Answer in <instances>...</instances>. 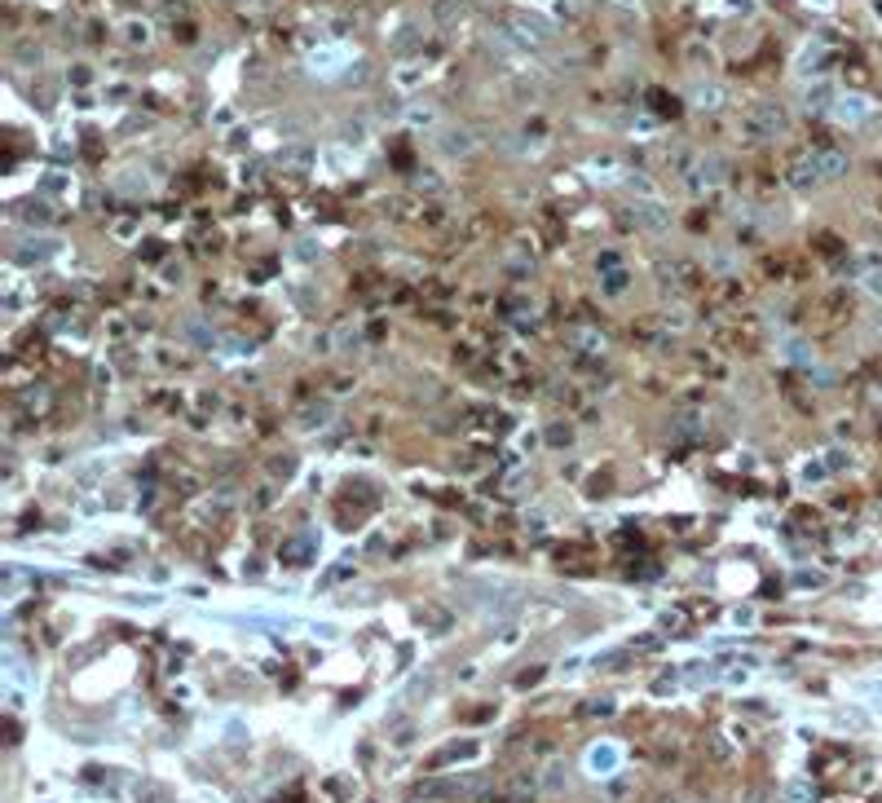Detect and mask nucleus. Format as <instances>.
Here are the masks:
<instances>
[{"label": "nucleus", "instance_id": "obj_1", "mask_svg": "<svg viewBox=\"0 0 882 803\" xmlns=\"http://www.w3.org/2000/svg\"><path fill=\"white\" fill-rule=\"evenodd\" d=\"M724 177H728V163L719 155H706V159L693 163V172H684V186H688L693 199H706V194H714L724 186Z\"/></svg>", "mask_w": 882, "mask_h": 803}, {"label": "nucleus", "instance_id": "obj_2", "mask_svg": "<svg viewBox=\"0 0 882 803\" xmlns=\"http://www.w3.org/2000/svg\"><path fill=\"white\" fill-rule=\"evenodd\" d=\"M776 133H786V110H781L776 102H759L750 110V120H745V137H755V141H768Z\"/></svg>", "mask_w": 882, "mask_h": 803}, {"label": "nucleus", "instance_id": "obj_3", "mask_svg": "<svg viewBox=\"0 0 882 803\" xmlns=\"http://www.w3.org/2000/svg\"><path fill=\"white\" fill-rule=\"evenodd\" d=\"M786 182H790V190H821V186H825V177H821V168H817V155L807 151V155L790 159Z\"/></svg>", "mask_w": 882, "mask_h": 803}, {"label": "nucleus", "instance_id": "obj_4", "mask_svg": "<svg viewBox=\"0 0 882 803\" xmlns=\"http://www.w3.org/2000/svg\"><path fill=\"white\" fill-rule=\"evenodd\" d=\"M829 115H834L838 124H864L874 115V102L864 93H838V102H834V110H829Z\"/></svg>", "mask_w": 882, "mask_h": 803}, {"label": "nucleus", "instance_id": "obj_5", "mask_svg": "<svg viewBox=\"0 0 882 803\" xmlns=\"http://www.w3.org/2000/svg\"><path fill=\"white\" fill-rule=\"evenodd\" d=\"M636 225H644V229H667L671 225V212H667V203H657V199H636L631 203V212H626Z\"/></svg>", "mask_w": 882, "mask_h": 803}, {"label": "nucleus", "instance_id": "obj_6", "mask_svg": "<svg viewBox=\"0 0 882 803\" xmlns=\"http://www.w3.org/2000/svg\"><path fill=\"white\" fill-rule=\"evenodd\" d=\"M437 151L441 155H472L477 151V137L468 128H441L437 133Z\"/></svg>", "mask_w": 882, "mask_h": 803}, {"label": "nucleus", "instance_id": "obj_7", "mask_svg": "<svg viewBox=\"0 0 882 803\" xmlns=\"http://www.w3.org/2000/svg\"><path fill=\"white\" fill-rule=\"evenodd\" d=\"M803 102H807V110H834L838 93H834V84H829V80H812L807 93H803Z\"/></svg>", "mask_w": 882, "mask_h": 803}, {"label": "nucleus", "instance_id": "obj_8", "mask_svg": "<svg viewBox=\"0 0 882 803\" xmlns=\"http://www.w3.org/2000/svg\"><path fill=\"white\" fill-rule=\"evenodd\" d=\"M812 155H817V168H821L825 182H838V177L847 172V155L834 151V146H825V151H812Z\"/></svg>", "mask_w": 882, "mask_h": 803}, {"label": "nucleus", "instance_id": "obj_9", "mask_svg": "<svg viewBox=\"0 0 882 803\" xmlns=\"http://www.w3.org/2000/svg\"><path fill=\"white\" fill-rule=\"evenodd\" d=\"M512 23H517V27H521V31H525V36L534 40V44L552 40V23H547V18H538V13H512Z\"/></svg>", "mask_w": 882, "mask_h": 803}, {"label": "nucleus", "instance_id": "obj_10", "mask_svg": "<svg viewBox=\"0 0 882 803\" xmlns=\"http://www.w3.org/2000/svg\"><path fill=\"white\" fill-rule=\"evenodd\" d=\"M825 62H829V49H825V44H803V53H798V62H794V67L807 75V71H821Z\"/></svg>", "mask_w": 882, "mask_h": 803}, {"label": "nucleus", "instance_id": "obj_11", "mask_svg": "<svg viewBox=\"0 0 882 803\" xmlns=\"http://www.w3.org/2000/svg\"><path fill=\"white\" fill-rule=\"evenodd\" d=\"M124 40L132 49H146V44H151V27H146L141 18H132V23H124Z\"/></svg>", "mask_w": 882, "mask_h": 803}, {"label": "nucleus", "instance_id": "obj_12", "mask_svg": "<svg viewBox=\"0 0 882 803\" xmlns=\"http://www.w3.org/2000/svg\"><path fill=\"white\" fill-rule=\"evenodd\" d=\"M714 102H719V89L706 84V80H697L693 84V106H714Z\"/></svg>", "mask_w": 882, "mask_h": 803}, {"label": "nucleus", "instance_id": "obj_13", "mask_svg": "<svg viewBox=\"0 0 882 803\" xmlns=\"http://www.w3.org/2000/svg\"><path fill=\"white\" fill-rule=\"evenodd\" d=\"M327 415H331V406H327V402H318V406H309V411L301 415V424H305V429H313V424H322Z\"/></svg>", "mask_w": 882, "mask_h": 803}, {"label": "nucleus", "instance_id": "obj_14", "mask_svg": "<svg viewBox=\"0 0 882 803\" xmlns=\"http://www.w3.org/2000/svg\"><path fill=\"white\" fill-rule=\"evenodd\" d=\"M829 464H821V459H812V464H803V481H825L829 472H825Z\"/></svg>", "mask_w": 882, "mask_h": 803}, {"label": "nucleus", "instance_id": "obj_15", "mask_svg": "<svg viewBox=\"0 0 882 803\" xmlns=\"http://www.w3.org/2000/svg\"><path fill=\"white\" fill-rule=\"evenodd\" d=\"M406 124H415V128H420V124H432V110H428V106H410V110H406Z\"/></svg>", "mask_w": 882, "mask_h": 803}, {"label": "nucleus", "instance_id": "obj_16", "mask_svg": "<svg viewBox=\"0 0 882 803\" xmlns=\"http://www.w3.org/2000/svg\"><path fill=\"white\" fill-rule=\"evenodd\" d=\"M547 446H569V429L552 424V429H547Z\"/></svg>", "mask_w": 882, "mask_h": 803}, {"label": "nucleus", "instance_id": "obj_17", "mask_svg": "<svg viewBox=\"0 0 882 803\" xmlns=\"http://www.w3.org/2000/svg\"><path fill=\"white\" fill-rule=\"evenodd\" d=\"M287 163H291V168H309V151H305V146H296V151L287 155Z\"/></svg>", "mask_w": 882, "mask_h": 803}, {"label": "nucleus", "instance_id": "obj_18", "mask_svg": "<svg viewBox=\"0 0 882 803\" xmlns=\"http://www.w3.org/2000/svg\"><path fill=\"white\" fill-rule=\"evenodd\" d=\"M296 256H301V260L318 256V243H313V239H301V243H296Z\"/></svg>", "mask_w": 882, "mask_h": 803}, {"label": "nucleus", "instance_id": "obj_19", "mask_svg": "<svg viewBox=\"0 0 882 803\" xmlns=\"http://www.w3.org/2000/svg\"><path fill=\"white\" fill-rule=\"evenodd\" d=\"M618 260H622L618 252H600V256H596V265H600V270L609 274V270H618Z\"/></svg>", "mask_w": 882, "mask_h": 803}, {"label": "nucleus", "instance_id": "obj_20", "mask_svg": "<svg viewBox=\"0 0 882 803\" xmlns=\"http://www.w3.org/2000/svg\"><path fill=\"white\" fill-rule=\"evenodd\" d=\"M27 217L31 221H49V208L44 203H27Z\"/></svg>", "mask_w": 882, "mask_h": 803}, {"label": "nucleus", "instance_id": "obj_21", "mask_svg": "<svg viewBox=\"0 0 882 803\" xmlns=\"http://www.w3.org/2000/svg\"><path fill=\"white\" fill-rule=\"evenodd\" d=\"M71 80H75L80 89H84V84H89V67H71Z\"/></svg>", "mask_w": 882, "mask_h": 803}, {"label": "nucleus", "instance_id": "obj_22", "mask_svg": "<svg viewBox=\"0 0 882 803\" xmlns=\"http://www.w3.org/2000/svg\"><path fill=\"white\" fill-rule=\"evenodd\" d=\"M714 270L728 274V270H732V256H728V252H714Z\"/></svg>", "mask_w": 882, "mask_h": 803}, {"label": "nucleus", "instance_id": "obj_23", "mask_svg": "<svg viewBox=\"0 0 882 803\" xmlns=\"http://www.w3.org/2000/svg\"><path fill=\"white\" fill-rule=\"evenodd\" d=\"M538 676H543V666H534V671H525V676H521V688H529V684H534Z\"/></svg>", "mask_w": 882, "mask_h": 803}, {"label": "nucleus", "instance_id": "obj_24", "mask_svg": "<svg viewBox=\"0 0 882 803\" xmlns=\"http://www.w3.org/2000/svg\"><path fill=\"white\" fill-rule=\"evenodd\" d=\"M728 5H732V9H741V13H750V9H755V0H728Z\"/></svg>", "mask_w": 882, "mask_h": 803}, {"label": "nucleus", "instance_id": "obj_25", "mask_svg": "<svg viewBox=\"0 0 882 803\" xmlns=\"http://www.w3.org/2000/svg\"><path fill=\"white\" fill-rule=\"evenodd\" d=\"M874 5H878V13H882V0H874Z\"/></svg>", "mask_w": 882, "mask_h": 803}]
</instances>
